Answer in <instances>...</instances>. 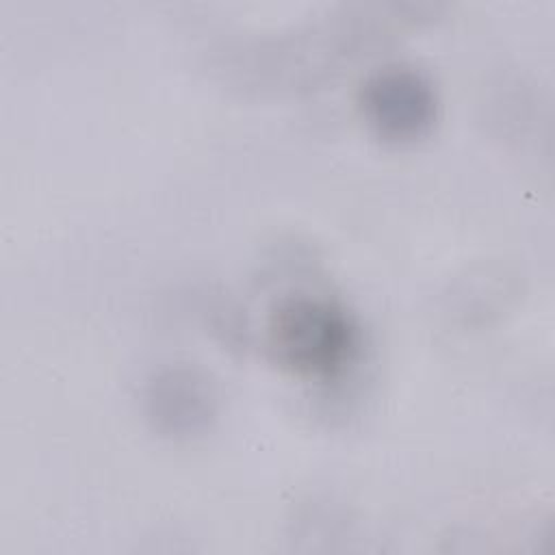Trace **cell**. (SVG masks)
Instances as JSON below:
<instances>
[{
  "instance_id": "1",
  "label": "cell",
  "mask_w": 555,
  "mask_h": 555,
  "mask_svg": "<svg viewBox=\"0 0 555 555\" xmlns=\"http://www.w3.org/2000/svg\"><path fill=\"white\" fill-rule=\"evenodd\" d=\"M264 336L282 369L314 382L340 377L356 362L362 340L353 314L343 304L308 293L278 301Z\"/></svg>"
},
{
  "instance_id": "2",
  "label": "cell",
  "mask_w": 555,
  "mask_h": 555,
  "mask_svg": "<svg viewBox=\"0 0 555 555\" xmlns=\"http://www.w3.org/2000/svg\"><path fill=\"white\" fill-rule=\"evenodd\" d=\"M358 108L377 139L405 145L429 134L440 102L427 74L405 63H388L362 80Z\"/></svg>"
},
{
  "instance_id": "3",
  "label": "cell",
  "mask_w": 555,
  "mask_h": 555,
  "mask_svg": "<svg viewBox=\"0 0 555 555\" xmlns=\"http://www.w3.org/2000/svg\"><path fill=\"white\" fill-rule=\"evenodd\" d=\"M215 408L212 382L193 366L163 369L145 386L147 418L169 436H191L206 429Z\"/></svg>"
}]
</instances>
